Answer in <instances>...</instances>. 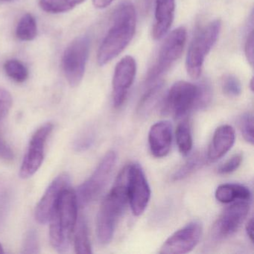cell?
<instances>
[{"instance_id": "cell-14", "label": "cell", "mask_w": 254, "mask_h": 254, "mask_svg": "<svg viewBox=\"0 0 254 254\" xmlns=\"http://www.w3.org/2000/svg\"><path fill=\"white\" fill-rule=\"evenodd\" d=\"M69 184L70 178L69 175L62 173L49 186L35 209V218L40 224L49 222L61 194L64 190L69 188Z\"/></svg>"}, {"instance_id": "cell-28", "label": "cell", "mask_w": 254, "mask_h": 254, "mask_svg": "<svg viewBox=\"0 0 254 254\" xmlns=\"http://www.w3.org/2000/svg\"><path fill=\"white\" fill-rule=\"evenodd\" d=\"M23 253L24 254H38L40 253L38 235L35 230H29L26 233L24 242H23Z\"/></svg>"}, {"instance_id": "cell-17", "label": "cell", "mask_w": 254, "mask_h": 254, "mask_svg": "<svg viewBox=\"0 0 254 254\" xmlns=\"http://www.w3.org/2000/svg\"><path fill=\"white\" fill-rule=\"evenodd\" d=\"M175 0H156L155 23L152 30L154 39L163 38L170 29L175 17Z\"/></svg>"}, {"instance_id": "cell-5", "label": "cell", "mask_w": 254, "mask_h": 254, "mask_svg": "<svg viewBox=\"0 0 254 254\" xmlns=\"http://www.w3.org/2000/svg\"><path fill=\"white\" fill-rule=\"evenodd\" d=\"M200 85L187 81L175 83L163 101L162 112L172 114L175 118H182L192 110H199Z\"/></svg>"}, {"instance_id": "cell-18", "label": "cell", "mask_w": 254, "mask_h": 254, "mask_svg": "<svg viewBox=\"0 0 254 254\" xmlns=\"http://www.w3.org/2000/svg\"><path fill=\"white\" fill-rule=\"evenodd\" d=\"M215 196L217 200L221 203H229L236 200H251V192L245 186L226 184L220 185L216 189Z\"/></svg>"}, {"instance_id": "cell-6", "label": "cell", "mask_w": 254, "mask_h": 254, "mask_svg": "<svg viewBox=\"0 0 254 254\" xmlns=\"http://www.w3.org/2000/svg\"><path fill=\"white\" fill-rule=\"evenodd\" d=\"M187 41V30L179 27L172 31L162 45L154 66L148 71L146 84L155 82L180 59Z\"/></svg>"}, {"instance_id": "cell-20", "label": "cell", "mask_w": 254, "mask_h": 254, "mask_svg": "<svg viewBox=\"0 0 254 254\" xmlns=\"http://www.w3.org/2000/svg\"><path fill=\"white\" fill-rule=\"evenodd\" d=\"M163 87V82L157 83L142 96L136 110L138 114L140 116L148 115L154 110L161 98Z\"/></svg>"}, {"instance_id": "cell-19", "label": "cell", "mask_w": 254, "mask_h": 254, "mask_svg": "<svg viewBox=\"0 0 254 254\" xmlns=\"http://www.w3.org/2000/svg\"><path fill=\"white\" fill-rule=\"evenodd\" d=\"M73 235L74 247L77 254H89L93 253L89 239L88 228L84 218L78 219Z\"/></svg>"}, {"instance_id": "cell-25", "label": "cell", "mask_w": 254, "mask_h": 254, "mask_svg": "<svg viewBox=\"0 0 254 254\" xmlns=\"http://www.w3.org/2000/svg\"><path fill=\"white\" fill-rule=\"evenodd\" d=\"M203 162H204V159L202 154L197 153L191 156L184 163V166H181L179 170L175 172L173 176V181H181L184 178H188L191 174L200 169V166L203 164Z\"/></svg>"}, {"instance_id": "cell-7", "label": "cell", "mask_w": 254, "mask_h": 254, "mask_svg": "<svg viewBox=\"0 0 254 254\" xmlns=\"http://www.w3.org/2000/svg\"><path fill=\"white\" fill-rule=\"evenodd\" d=\"M116 161L117 154L114 151L105 154L93 175L78 187L75 192L78 206L84 207L97 198L109 180Z\"/></svg>"}, {"instance_id": "cell-38", "label": "cell", "mask_w": 254, "mask_h": 254, "mask_svg": "<svg viewBox=\"0 0 254 254\" xmlns=\"http://www.w3.org/2000/svg\"><path fill=\"white\" fill-rule=\"evenodd\" d=\"M251 91H254V79H251Z\"/></svg>"}, {"instance_id": "cell-29", "label": "cell", "mask_w": 254, "mask_h": 254, "mask_svg": "<svg viewBox=\"0 0 254 254\" xmlns=\"http://www.w3.org/2000/svg\"><path fill=\"white\" fill-rule=\"evenodd\" d=\"M242 160H243V155L242 154H235L218 168V173L219 175H228V174L233 173L239 169Z\"/></svg>"}, {"instance_id": "cell-33", "label": "cell", "mask_w": 254, "mask_h": 254, "mask_svg": "<svg viewBox=\"0 0 254 254\" xmlns=\"http://www.w3.org/2000/svg\"><path fill=\"white\" fill-rule=\"evenodd\" d=\"M0 158L5 160H11L14 159V153L4 141L0 139Z\"/></svg>"}, {"instance_id": "cell-8", "label": "cell", "mask_w": 254, "mask_h": 254, "mask_svg": "<svg viewBox=\"0 0 254 254\" xmlns=\"http://www.w3.org/2000/svg\"><path fill=\"white\" fill-rule=\"evenodd\" d=\"M90 41L87 36L74 40L64 53L62 66L66 80L71 87L79 85L85 72L90 52Z\"/></svg>"}, {"instance_id": "cell-39", "label": "cell", "mask_w": 254, "mask_h": 254, "mask_svg": "<svg viewBox=\"0 0 254 254\" xmlns=\"http://www.w3.org/2000/svg\"><path fill=\"white\" fill-rule=\"evenodd\" d=\"M3 1H11V0H3Z\"/></svg>"}, {"instance_id": "cell-3", "label": "cell", "mask_w": 254, "mask_h": 254, "mask_svg": "<svg viewBox=\"0 0 254 254\" xmlns=\"http://www.w3.org/2000/svg\"><path fill=\"white\" fill-rule=\"evenodd\" d=\"M127 203L126 166L104 199L98 212L96 234L100 243L107 245L112 240L117 224L126 210Z\"/></svg>"}, {"instance_id": "cell-30", "label": "cell", "mask_w": 254, "mask_h": 254, "mask_svg": "<svg viewBox=\"0 0 254 254\" xmlns=\"http://www.w3.org/2000/svg\"><path fill=\"white\" fill-rule=\"evenodd\" d=\"M11 106H12L11 95L8 90L0 88V122L6 117Z\"/></svg>"}, {"instance_id": "cell-1", "label": "cell", "mask_w": 254, "mask_h": 254, "mask_svg": "<svg viewBox=\"0 0 254 254\" xmlns=\"http://www.w3.org/2000/svg\"><path fill=\"white\" fill-rule=\"evenodd\" d=\"M136 25L134 6L130 1L124 0L116 8L112 26L99 47L97 56L99 65L105 66L127 47L133 39Z\"/></svg>"}, {"instance_id": "cell-35", "label": "cell", "mask_w": 254, "mask_h": 254, "mask_svg": "<svg viewBox=\"0 0 254 254\" xmlns=\"http://www.w3.org/2000/svg\"><path fill=\"white\" fill-rule=\"evenodd\" d=\"M246 232L248 237L251 239V242H254V219L251 218L246 225Z\"/></svg>"}, {"instance_id": "cell-22", "label": "cell", "mask_w": 254, "mask_h": 254, "mask_svg": "<svg viewBox=\"0 0 254 254\" xmlns=\"http://www.w3.org/2000/svg\"><path fill=\"white\" fill-rule=\"evenodd\" d=\"M38 33L36 20L31 14H26L21 17L16 29V35L23 41L35 39Z\"/></svg>"}, {"instance_id": "cell-12", "label": "cell", "mask_w": 254, "mask_h": 254, "mask_svg": "<svg viewBox=\"0 0 254 254\" xmlns=\"http://www.w3.org/2000/svg\"><path fill=\"white\" fill-rule=\"evenodd\" d=\"M202 224L193 221L169 236L160 248V254H184L192 251L200 242Z\"/></svg>"}, {"instance_id": "cell-13", "label": "cell", "mask_w": 254, "mask_h": 254, "mask_svg": "<svg viewBox=\"0 0 254 254\" xmlns=\"http://www.w3.org/2000/svg\"><path fill=\"white\" fill-rule=\"evenodd\" d=\"M136 73V61L131 56H126L117 64L113 78V101L115 108L124 104Z\"/></svg>"}, {"instance_id": "cell-23", "label": "cell", "mask_w": 254, "mask_h": 254, "mask_svg": "<svg viewBox=\"0 0 254 254\" xmlns=\"http://www.w3.org/2000/svg\"><path fill=\"white\" fill-rule=\"evenodd\" d=\"M86 0H40L42 10L51 14H59L70 11Z\"/></svg>"}, {"instance_id": "cell-24", "label": "cell", "mask_w": 254, "mask_h": 254, "mask_svg": "<svg viewBox=\"0 0 254 254\" xmlns=\"http://www.w3.org/2000/svg\"><path fill=\"white\" fill-rule=\"evenodd\" d=\"M5 73L17 83H23L29 77V71L24 64L18 60H8L4 64Z\"/></svg>"}, {"instance_id": "cell-15", "label": "cell", "mask_w": 254, "mask_h": 254, "mask_svg": "<svg viewBox=\"0 0 254 254\" xmlns=\"http://www.w3.org/2000/svg\"><path fill=\"white\" fill-rule=\"evenodd\" d=\"M172 142V125L169 122L160 121L151 126L148 133V143L154 157H166L170 151Z\"/></svg>"}, {"instance_id": "cell-21", "label": "cell", "mask_w": 254, "mask_h": 254, "mask_svg": "<svg viewBox=\"0 0 254 254\" xmlns=\"http://www.w3.org/2000/svg\"><path fill=\"white\" fill-rule=\"evenodd\" d=\"M175 133L180 153L184 156L188 155L192 148V136L189 122L187 120L181 122L177 127Z\"/></svg>"}, {"instance_id": "cell-11", "label": "cell", "mask_w": 254, "mask_h": 254, "mask_svg": "<svg viewBox=\"0 0 254 254\" xmlns=\"http://www.w3.org/2000/svg\"><path fill=\"white\" fill-rule=\"evenodd\" d=\"M53 129L52 123H46L32 135L20 167V178L27 179L33 176L41 168L44 161L46 143Z\"/></svg>"}, {"instance_id": "cell-4", "label": "cell", "mask_w": 254, "mask_h": 254, "mask_svg": "<svg viewBox=\"0 0 254 254\" xmlns=\"http://www.w3.org/2000/svg\"><path fill=\"white\" fill-rule=\"evenodd\" d=\"M221 22L215 20L201 29L191 41L186 59L187 72L192 78L201 75L203 62L219 36Z\"/></svg>"}, {"instance_id": "cell-10", "label": "cell", "mask_w": 254, "mask_h": 254, "mask_svg": "<svg viewBox=\"0 0 254 254\" xmlns=\"http://www.w3.org/2000/svg\"><path fill=\"white\" fill-rule=\"evenodd\" d=\"M250 206V200H236L227 206L212 226V239L221 241L235 234L248 216Z\"/></svg>"}, {"instance_id": "cell-34", "label": "cell", "mask_w": 254, "mask_h": 254, "mask_svg": "<svg viewBox=\"0 0 254 254\" xmlns=\"http://www.w3.org/2000/svg\"><path fill=\"white\" fill-rule=\"evenodd\" d=\"M114 0H93V5L96 8L102 9L109 6Z\"/></svg>"}, {"instance_id": "cell-26", "label": "cell", "mask_w": 254, "mask_h": 254, "mask_svg": "<svg viewBox=\"0 0 254 254\" xmlns=\"http://www.w3.org/2000/svg\"><path fill=\"white\" fill-rule=\"evenodd\" d=\"M221 88L229 97H238L242 93L240 81L233 75H225L221 79Z\"/></svg>"}, {"instance_id": "cell-36", "label": "cell", "mask_w": 254, "mask_h": 254, "mask_svg": "<svg viewBox=\"0 0 254 254\" xmlns=\"http://www.w3.org/2000/svg\"><path fill=\"white\" fill-rule=\"evenodd\" d=\"M142 1H143V6L144 8H145V11L148 12L150 6H151V0H142Z\"/></svg>"}, {"instance_id": "cell-9", "label": "cell", "mask_w": 254, "mask_h": 254, "mask_svg": "<svg viewBox=\"0 0 254 254\" xmlns=\"http://www.w3.org/2000/svg\"><path fill=\"white\" fill-rule=\"evenodd\" d=\"M127 200L133 215H142L151 199V189L145 173L137 163L126 166Z\"/></svg>"}, {"instance_id": "cell-2", "label": "cell", "mask_w": 254, "mask_h": 254, "mask_svg": "<svg viewBox=\"0 0 254 254\" xmlns=\"http://www.w3.org/2000/svg\"><path fill=\"white\" fill-rule=\"evenodd\" d=\"M78 204L75 191L64 190L50 218V240L59 253L67 251L78 221Z\"/></svg>"}, {"instance_id": "cell-31", "label": "cell", "mask_w": 254, "mask_h": 254, "mask_svg": "<svg viewBox=\"0 0 254 254\" xmlns=\"http://www.w3.org/2000/svg\"><path fill=\"white\" fill-rule=\"evenodd\" d=\"M93 133L91 131H86L75 141V148L77 151H84L91 146L93 142Z\"/></svg>"}, {"instance_id": "cell-16", "label": "cell", "mask_w": 254, "mask_h": 254, "mask_svg": "<svg viewBox=\"0 0 254 254\" xmlns=\"http://www.w3.org/2000/svg\"><path fill=\"white\" fill-rule=\"evenodd\" d=\"M235 139L236 134L232 126L224 125L218 127L208 148V159L210 161H216L224 157L234 145Z\"/></svg>"}, {"instance_id": "cell-37", "label": "cell", "mask_w": 254, "mask_h": 254, "mask_svg": "<svg viewBox=\"0 0 254 254\" xmlns=\"http://www.w3.org/2000/svg\"><path fill=\"white\" fill-rule=\"evenodd\" d=\"M5 251H4L3 248H2V244L0 243V254H4Z\"/></svg>"}, {"instance_id": "cell-27", "label": "cell", "mask_w": 254, "mask_h": 254, "mask_svg": "<svg viewBox=\"0 0 254 254\" xmlns=\"http://www.w3.org/2000/svg\"><path fill=\"white\" fill-rule=\"evenodd\" d=\"M239 129L244 139L254 145V115L251 113L244 114L239 120Z\"/></svg>"}, {"instance_id": "cell-32", "label": "cell", "mask_w": 254, "mask_h": 254, "mask_svg": "<svg viewBox=\"0 0 254 254\" xmlns=\"http://www.w3.org/2000/svg\"><path fill=\"white\" fill-rule=\"evenodd\" d=\"M254 31L251 30L247 38L245 43V55H246L247 60L249 62L251 66L254 65Z\"/></svg>"}]
</instances>
